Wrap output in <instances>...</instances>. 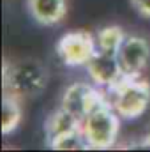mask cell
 <instances>
[{"label": "cell", "mask_w": 150, "mask_h": 152, "mask_svg": "<svg viewBox=\"0 0 150 152\" xmlns=\"http://www.w3.org/2000/svg\"><path fill=\"white\" fill-rule=\"evenodd\" d=\"M120 120L122 117L113 108L108 97L97 103L85 115V118L81 120V129L85 133L90 151H106L117 145L120 134Z\"/></svg>", "instance_id": "7a4b0ae2"}, {"label": "cell", "mask_w": 150, "mask_h": 152, "mask_svg": "<svg viewBox=\"0 0 150 152\" xmlns=\"http://www.w3.org/2000/svg\"><path fill=\"white\" fill-rule=\"evenodd\" d=\"M124 76L141 78L150 66V39L143 34H127L117 51Z\"/></svg>", "instance_id": "5b68a950"}, {"label": "cell", "mask_w": 150, "mask_h": 152, "mask_svg": "<svg viewBox=\"0 0 150 152\" xmlns=\"http://www.w3.org/2000/svg\"><path fill=\"white\" fill-rule=\"evenodd\" d=\"M46 145L51 151H90L81 126L51 138L50 142H46Z\"/></svg>", "instance_id": "8fae6325"}, {"label": "cell", "mask_w": 150, "mask_h": 152, "mask_svg": "<svg viewBox=\"0 0 150 152\" xmlns=\"http://www.w3.org/2000/svg\"><path fill=\"white\" fill-rule=\"evenodd\" d=\"M127 36L125 28L120 25H104L95 32L97 39V46L101 51H108V53H117L120 44L124 42V39Z\"/></svg>", "instance_id": "7c38bea8"}, {"label": "cell", "mask_w": 150, "mask_h": 152, "mask_svg": "<svg viewBox=\"0 0 150 152\" xmlns=\"http://www.w3.org/2000/svg\"><path fill=\"white\" fill-rule=\"evenodd\" d=\"M88 78L99 85L101 88H110L118 80L124 78V71L120 67L117 53H108V51H97L92 60L85 66Z\"/></svg>", "instance_id": "52a82bcc"}, {"label": "cell", "mask_w": 150, "mask_h": 152, "mask_svg": "<svg viewBox=\"0 0 150 152\" xmlns=\"http://www.w3.org/2000/svg\"><path fill=\"white\" fill-rule=\"evenodd\" d=\"M25 7L41 27H57L69 14V0H25Z\"/></svg>", "instance_id": "ba28073f"}, {"label": "cell", "mask_w": 150, "mask_h": 152, "mask_svg": "<svg viewBox=\"0 0 150 152\" xmlns=\"http://www.w3.org/2000/svg\"><path fill=\"white\" fill-rule=\"evenodd\" d=\"M108 99L118 115L125 120L140 118L150 108V81L147 78L124 76L106 88Z\"/></svg>", "instance_id": "3957f363"}, {"label": "cell", "mask_w": 150, "mask_h": 152, "mask_svg": "<svg viewBox=\"0 0 150 152\" xmlns=\"http://www.w3.org/2000/svg\"><path fill=\"white\" fill-rule=\"evenodd\" d=\"M108 94L95 85L94 81H74L71 85H67L62 92V99H60V106L66 108L67 112L74 115L76 118L83 120L85 115L88 113L97 103H101L103 99H106Z\"/></svg>", "instance_id": "8992f818"}, {"label": "cell", "mask_w": 150, "mask_h": 152, "mask_svg": "<svg viewBox=\"0 0 150 152\" xmlns=\"http://www.w3.org/2000/svg\"><path fill=\"white\" fill-rule=\"evenodd\" d=\"M129 4L138 16L150 20V0H129Z\"/></svg>", "instance_id": "4fadbf2b"}, {"label": "cell", "mask_w": 150, "mask_h": 152, "mask_svg": "<svg viewBox=\"0 0 150 152\" xmlns=\"http://www.w3.org/2000/svg\"><path fill=\"white\" fill-rule=\"evenodd\" d=\"M138 147H145V149H150V131L138 142Z\"/></svg>", "instance_id": "5bb4252c"}, {"label": "cell", "mask_w": 150, "mask_h": 152, "mask_svg": "<svg viewBox=\"0 0 150 152\" xmlns=\"http://www.w3.org/2000/svg\"><path fill=\"white\" fill-rule=\"evenodd\" d=\"M57 57L67 67H85L99 51L95 34L90 30H69L62 34L55 44Z\"/></svg>", "instance_id": "277c9868"}, {"label": "cell", "mask_w": 150, "mask_h": 152, "mask_svg": "<svg viewBox=\"0 0 150 152\" xmlns=\"http://www.w3.org/2000/svg\"><path fill=\"white\" fill-rule=\"evenodd\" d=\"M23 97L16 96L14 92H9V90H4L2 94V133L4 136L14 133L21 120H23Z\"/></svg>", "instance_id": "9c48e42d"}, {"label": "cell", "mask_w": 150, "mask_h": 152, "mask_svg": "<svg viewBox=\"0 0 150 152\" xmlns=\"http://www.w3.org/2000/svg\"><path fill=\"white\" fill-rule=\"evenodd\" d=\"M78 126H81V120L76 118L66 108L58 106L57 110H53L48 115V118L44 122V142H50L51 138H55V136L69 131V129H74Z\"/></svg>", "instance_id": "30bf717a"}, {"label": "cell", "mask_w": 150, "mask_h": 152, "mask_svg": "<svg viewBox=\"0 0 150 152\" xmlns=\"http://www.w3.org/2000/svg\"><path fill=\"white\" fill-rule=\"evenodd\" d=\"M50 81V73L39 58L25 57L18 60L4 58L2 66V88L14 92L23 99L37 97L44 92Z\"/></svg>", "instance_id": "6da1fadb"}]
</instances>
